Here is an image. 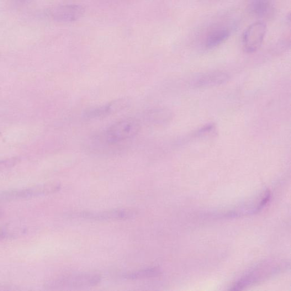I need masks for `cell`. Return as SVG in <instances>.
<instances>
[{
    "label": "cell",
    "instance_id": "obj_1",
    "mask_svg": "<svg viewBox=\"0 0 291 291\" xmlns=\"http://www.w3.org/2000/svg\"><path fill=\"white\" fill-rule=\"evenodd\" d=\"M141 129L140 121L135 118L121 120L93 137L91 144L96 147L93 148L96 150L118 148L134 139Z\"/></svg>",
    "mask_w": 291,
    "mask_h": 291
},
{
    "label": "cell",
    "instance_id": "obj_2",
    "mask_svg": "<svg viewBox=\"0 0 291 291\" xmlns=\"http://www.w3.org/2000/svg\"><path fill=\"white\" fill-rule=\"evenodd\" d=\"M102 278L96 274H80L59 278L51 282V287L56 288H84L94 287L101 282Z\"/></svg>",
    "mask_w": 291,
    "mask_h": 291
},
{
    "label": "cell",
    "instance_id": "obj_3",
    "mask_svg": "<svg viewBox=\"0 0 291 291\" xmlns=\"http://www.w3.org/2000/svg\"><path fill=\"white\" fill-rule=\"evenodd\" d=\"M137 212L131 209L120 208L100 211H83L72 214L73 218L93 221H118L133 219Z\"/></svg>",
    "mask_w": 291,
    "mask_h": 291
},
{
    "label": "cell",
    "instance_id": "obj_4",
    "mask_svg": "<svg viewBox=\"0 0 291 291\" xmlns=\"http://www.w3.org/2000/svg\"><path fill=\"white\" fill-rule=\"evenodd\" d=\"M61 184L49 183L24 189H14L3 193L0 197L8 200H24L56 193L61 189Z\"/></svg>",
    "mask_w": 291,
    "mask_h": 291
},
{
    "label": "cell",
    "instance_id": "obj_5",
    "mask_svg": "<svg viewBox=\"0 0 291 291\" xmlns=\"http://www.w3.org/2000/svg\"><path fill=\"white\" fill-rule=\"evenodd\" d=\"M267 32V25L262 21L250 25L243 32V49L247 53L256 52L261 47Z\"/></svg>",
    "mask_w": 291,
    "mask_h": 291
},
{
    "label": "cell",
    "instance_id": "obj_6",
    "mask_svg": "<svg viewBox=\"0 0 291 291\" xmlns=\"http://www.w3.org/2000/svg\"><path fill=\"white\" fill-rule=\"evenodd\" d=\"M130 103V100L128 98H119L96 107L88 109L84 112V116L90 120L107 117L128 108Z\"/></svg>",
    "mask_w": 291,
    "mask_h": 291
},
{
    "label": "cell",
    "instance_id": "obj_7",
    "mask_svg": "<svg viewBox=\"0 0 291 291\" xmlns=\"http://www.w3.org/2000/svg\"><path fill=\"white\" fill-rule=\"evenodd\" d=\"M85 12L81 5H64L51 10V18L59 23H72L83 17Z\"/></svg>",
    "mask_w": 291,
    "mask_h": 291
},
{
    "label": "cell",
    "instance_id": "obj_8",
    "mask_svg": "<svg viewBox=\"0 0 291 291\" xmlns=\"http://www.w3.org/2000/svg\"><path fill=\"white\" fill-rule=\"evenodd\" d=\"M229 79V75L224 72H209L199 77L194 82V85L200 88L217 86L225 83Z\"/></svg>",
    "mask_w": 291,
    "mask_h": 291
},
{
    "label": "cell",
    "instance_id": "obj_9",
    "mask_svg": "<svg viewBox=\"0 0 291 291\" xmlns=\"http://www.w3.org/2000/svg\"><path fill=\"white\" fill-rule=\"evenodd\" d=\"M248 12L259 18H268L274 13V8L269 0H248Z\"/></svg>",
    "mask_w": 291,
    "mask_h": 291
},
{
    "label": "cell",
    "instance_id": "obj_10",
    "mask_svg": "<svg viewBox=\"0 0 291 291\" xmlns=\"http://www.w3.org/2000/svg\"><path fill=\"white\" fill-rule=\"evenodd\" d=\"M230 35L231 30L225 26L215 28L206 36L205 46L208 49L215 48L224 43Z\"/></svg>",
    "mask_w": 291,
    "mask_h": 291
},
{
    "label": "cell",
    "instance_id": "obj_11",
    "mask_svg": "<svg viewBox=\"0 0 291 291\" xmlns=\"http://www.w3.org/2000/svg\"><path fill=\"white\" fill-rule=\"evenodd\" d=\"M146 123L152 125L165 124L171 120L172 113L165 108H157L148 110L145 114Z\"/></svg>",
    "mask_w": 291,
    "mask_h": 291
},
{
    "label": "cell",
    "instance_id": "obj_12",
    "mask_svg": "<svg viewBox=\"0 0 291 291\" xmlns=\"http://www.w3.org/2000/svg\"><path fill=\"white\" fill-rule=\"evenodd\" d=\"M160 273V269L157 268H148L125 274L123 275V278L128 280L147 279L157 277Z\"/></svg>",
    "mask_w": 291,
    "mask_h": 291
},
{
    "label": "cell",
    "instance_id": "obj_13",
    "mask_svg": "<svg viewBox=\"0 0 291 291\" xmlns=\"http://www.w3.org/2000/svg\"><path fill=\"white\" fill-rule=\"evenodd\" d=\"M20 160L18 158H12L0 161V170H7L11 168L20 162Z\"/></svg>",
    "mask_w": 291,
    "mask_h": 291
},
{
    "label": "cell",
    "instance_id": "obj_14",
    "mask_svg": "<svg viewBox=\"0 0 291 291\" xmlns=\"http://www.w3.org/2000/svg\"><path fill=\"white\" fill-rule=\"evenodd\" d=\"M202 2L206 3H215L220 1V0H202Z\"/></svg>",
    "mask_w": 291,
    "mask_h": 291
},
{
    "label": "cell",
    "instance_id": "obj_15",
    "mask_svg": "<svg viewBox=\"0 0 291 291\" xmlns=\"http://www.w3.org/2000/svg\"><path fill=\"white\" fill-rule=\"evenodd\" d=\"M15 1H17L20 3H25L29 1V0H15Z\"/></svg>",
    "mask_w": 291,
    "mask_h": 291
}]
</instances>
